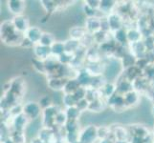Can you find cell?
<instances>
[{"label": "cell", "mask_w": 154, "mask_h": 143, "mask_svg": "<svg viewBox=\"0 0 154 143\" xmlns=\"http://www.w3.org/2000/svg\"><path fill=\"white\" fill-rule=\"evenodd\" d=\"M113 38L114 41L116 42L118 45H125L127 42V31L124 29H120L118 31H116L113 33Z\"/></svg>", "instance_id": "ffe728a7"}, {"label": "cell", "mask_w": 154, "mask_h": 143, "mask_svg": "<svg viewBox=\"0 0 154 143\" xmlns=\"http://www.w3.org/2000/svg\"><path fill=\"white\" fill-rule=\"evenodd\" d=\"M66 115L68 120H78L81 116V111H79L76 106L75 107H70V108H66Z\"/></svg>", "instance_id": "4dcf8cb0"}, {"label": "cell", "mask_w": 154, "mask_h": 143, "mask_svg": "<svg viewBox=\"0 0 154 143\" xmlns=\"http://www.w3.org/2000/svg\"><path fill=\"white\" fill-rule=\"evenodd\" d=\"M28 125H29V118L23 113L17 116H14L13 126L14 128V131L24 133L25 130L27 129Z\"/></svg>", "instance_id": "5b68a950"}, {"label": "cell", "mask_w": 154, "mask_h": 143, "mask_svg": "<svg viewBox=\"0 0 154 143\" xmlns=\"http://www.w3.org/2000/svg\"><path fill=\"white\" fill-rule=\"evenodd\" d=\"M136 62H137V58L131 52H127L126 55H125L121 58V65L122 68L125 69V70H127V69L136 66Z\"/></svg>", "instance_id": "e0dca14e"}, {"label": "cell", "mask_w": 154, "mask_h": 143, "mask_svg": "<svg viewBox=\"0 0 154 143\" xmlns=\"http://www.w3.org/2000/svg\"><path fill=\"white\" fill-rule=\"evenodd\" d=\"M85 4H87L88 6H90L95 10H99V8H100L99 0H87V1H85Z\"/></svg>", "instance_id": "bcb514c9"}, {"label": "cell", "mask_w": 154, "mask_h": 143, "mask_svg": "<svg viewBox=\"0 0 154 143\" xmlns=\"http://www.w3.org/2000/svg\"><path fill=\"white\" fill-rule=\"evenodd\" d=\"M144 44L146 48L147 52H151L154 50V41L152 37H148V38H145L144 40Z\"/></svg>", "instance_id": "ee69618b"}, {"label": "cell", "mask_w": 154, "mask_h": 143, "mask_svg": "<svg viewBox=\"0 0 154 143\" xmlns=\"http://www.w3.org/2000/svg\"><path fill=\"white\" fill-rule=\"evenodd\" d=\"M82 86L79 85V81L77 80L76 78L68 79L66 84H65V87H64V89H63V94H74Z\"/></svg>", "instance_id": "d6986e66"}, {"label": "cell", "mask_w": 154, "mask_h": 143, "mask_svg": "<svg viewBox=\"0 0 154 143\" xmlns=\"http://www.w3.org/2000/svg\"><path fill=\"white\" fill-rule=\"evenodd\" d=\"M97 133H98V139H110L111 135H113L109 127H106V126L98 127V128H97Z\"/></svg>", "instance_id": "1f68e13d"}, {"label": "cell", "mask_w": 154, "mask_h": 143, "mask_svg": "<svg viewBox=\"0 0 154 143\" xmlns=\"http://www.w3.org/2000/svg\"><path fill=\"white\" fill-rule=\"evenodd\" d=\"M85 29L87 31V33H91L92 34L102 31V18L99 16L86 18Z\"/></svg>", "instance_id": "52a82bcc"}, {"label": "cell", "mask_w": 154, "mask_h": 143, "mask_svg": "<svg viewBox=\"0 0 154 143\" xmlns=\"http://www.w3.org/2000/svg\"><path fill=\"white\" fill-rule=\"evenodd\" d=\"M151 115H152V116L154 118V105L151 107Z\"/></svg>", "instance_id": "f907efd6"}, {"label": "cell", "mask_w": 154, "mask_h": 143, "mask_svg": "<svg viewBox=\"0 0 154 143\" xmlns=\"http://www.w3.org/2000/svg\"><path fill=\"white\" fill-rule=\"evenodd\" d=\"M146 80H147L146 78L144 77H139L137 78L136 80H134L132 82V85H133V90L136 92H139V91H144L146 89Z\"/></svg>", "instance_id": "e575fe53"}, {"label": "cell", "mask_w": 154, "mask_h": 143, "mask_svg": "<svg viewBox=\"0 0 154 143\" xmlns=\"http://www.w3.org/2000/svg\"><path fill=\"white\" fill-rule=\"evenodd\" d=\"M103 108H104V103L102 101V99L99 98L89 103L88 110L92 111V112H100L102 110H103Z\"/></svg>", "instance_id": "d6a6232c"}, {"label": "cell", "mask_w": 154, "mask_h": 143, "mask_svg": "<svg viewBox=\"0 0 154 143\" xmlns=\"http://www.w3.org/2000/svg\"><path fill=\"white\" fill-rule=\"evenodd\" d=\"M99 143H114V141L111 139H100Z\"/></svg>", "instance_id": "681fc988"}, {"label": "cell", "mask_w": 154, "mask_h": 143, "mask_svg": "<svg viewBox=\"0 0 154 143\" xmlns=\"http://www.w3.org/2000/svg\"><path fill=\"white\" fill-rule=\"evenodd\" d=\"M61 101L63 105L65 106L66 108H70V107H75L78 104V99L75 97L74 94H63L62 97H61Z\"/></svg>", "instance_id": "4316f807"}, {"label": "cell", "mask_w": 154, "mask_h": 143, "mask_svg": "<svg viewBox=\"0 0 154 143\" xmlns=\"http://www.w3.org/2000/svg\"><path fill=\"white\" fill-rule=\"evenodd\" d=\"M125 71V78L126 80H128L130 82H133L134 80H136L137 78L141 77V70L139 68H137L136 66L127 69Z\"/></svg>", "instance_id": "7402d4cb"}, {"label": "cell", "mask_w": 154, "mask_h": 143, "mask_svg": "<svg viewBox=\"0 0 154 143\" xmlns=\"http://www.w3.org/2000/svg\"><path fill=\"white\" fill-rule=\"evenodd\" d=\"M108 105L110 107H112L113 109L119 110V109H124L127 107L125 102V97L124 95H122L118 93H116L114 95H112L111 97L107 99Z\"/></svg>", "instance_id": "7c38bea8"}, {"label": "cell", "mask_w": 154, "mask_h": 143, "mask_svg": "<svg viewBox=\"0 0 154 143\" xmlns=\"http://www.w3.org/2000/svg\"><path fill=\"white\" fill-rule=\"evenodd\" d=\"M130 49H131V54L133 55L137 59L140 58H145L146 55V48L144 44V41H139L137 43L130 44Z\"/></svg>", "instance_id": "8fae6325"}, {"label": "cell", "mask_w": 154, "mask_h": 143, "mask_svg": "<svg viewBox=\"0 0 154 143\" xmlns=\"http://www.w3.org/2000/svg\"><path fill=\"white\" fill-rule=\"evenodd\" d=\"M87 34V31L85 27H81V26H74L69 30V35L70 38L74 40L79 41L81 39L84 38Z\"/></svg>", "instance_id": "2e32d148"}, {"label": "cell", "mask_w": 154, "mask_h": 143, "mask_svg": "<svg viewBox=\"0 0 154 143\" xmlns=\"http://www.w3.org/2000/svg\"><path fill=\"white\" fill-rule=\"evenodd\" d=\"M38 103L41 106L42 110H44V109L48 108V107H50V106L53 105V100H52V98L49 97V95H45V97H41V99L39 100Z\"/></svg>", "instance_id": "b9f144b4"}, {"label": "cell", "mask_w": 154, "mask_h": 143, "mask_svg": "<svg viewBox=\"0 0 154 143\" xmlns=\"http://www.w3.org/2000/svg\"><path fill=\"white\" fill-rule=\"evenodd\" d=\"M51 52H52V56H56L58 57L61 55L62 54L65 52V46H64V42L61 41H56L54 44L51 47Z\"/></svg>", "instance_id": "cb8c5ba5"}, {"label": "cell", "mask_w": 154, "mask_h": 143, "mask_svg": "<svg viewBox=\"0 0 154 143\" xmlns=\"http://www.w3.org/2000/svg\"><path fill=\"white\" fill-rule=\"evenodd\" d=\"M32 62H33V67H34V69L38 73H47L46 67H45V62L44 61L39 60V59H38V58H34Z\"/></svg>", "instance_id": "836d02e7"}, {"label": "cell", "mask_w": 154, "mask_h": 143, "mask_svg": "<svg viewBox=\"0 0 154 143\" xmlns=\"http://www.w3.org/2000/svg\"><path fill=\"white\" fill-rule=\"evenodd\" d=\"M152 38H153V41H154V35L152 36Z\"/></svg>", "instance_id": "816d5d0a"}, {"label": "cell", "mask_w": 154, "mask_h": 143, "mask_svg": "<svg viewBox=\"0 0 154 143\" xmlns=\"http://www.w3.org/2000/svg\"><path fill=\"white\" fill-rule=\"evenodd\" d=\"M22 107H23L22 113L31 120L38 119L40 118V115H42V113H43L41 106L39 105L38 102L30 101L24 104Z\"/></svg>", "instance_id": "7a4b0ae2"}, {"label": "cell", "mask_w": 154, "mask_h": 143, "mask_svg": "<svg viewBox=\"0 0 154 143\" xmlns=\"http://www.w3.org/2000/svg\"><path fill=\"white\" fill-rule=\"evenodd\" d=\"M115 1H111V0H100V8L99 10L103 13L110 14L113 13V8L115 7Z\"/></svg>", "instance_id": "603a6c76"}, {"label": "cell", "mask_w": 154, "mask_h": 143, "mask_svg": "<svg viewBox=\"0 0 154 143\" xmlns=\"http://www.w3.org/2000/svg\"><path fill=\"white\" fill-rule=\"evenodd\" d=\"M93 40L95 42H97L99 44H103L104 42H106V33L103 31H100L98 33L93 34Z\"/></svg>", "instance_id": "60d3db41"}, {"label": "cell", "mask_w": 154, "mask_h": 143, "mask_svg": "<svg viewBox=\"0 0 154 143\" xmlns=\"http://www.w3.org/2000/svg\"><path fill=\"white\" fill-rule=\"evenodd\" d=\"M7 6L10 13L17 16V15H21L23 13L26 4L21 0H10V1H7Z\"/></svg>", "instance_id": "ba28073f"}, {"label": "cell", "mask_w": 154, "mask_h": 143, "mask_svg": "<svg viewBox=\"0 0 154 143\" xmlns=\"http://www.w3.org/2000/svg\"><path fill=\"white\" fill-rule=\"evenodd\" d=\"M30 143H44V142L42 141L41 139H39L38 136H36V137H34V139H32Z\"/></svg>", "instance_id": "c3c4849f"}, {"label": "cell", "mask_w": 154, "mask_h": 143, "mask_svg": "<svg viewBox=\"0 0 154 143\" xmlns=\"http://www.w3.org/2000/svg\"><path fill=\"white\" fill-rule=\"evenodd\" d=\"M67 80L68 79L65 77H50L47 84H48L50 89L58 92V91H63Z\"/></svg>", "instance_id": "4fadbf2b"}, {"label": "cell", "mask_w": 154, "mask_h": 143, "mask_svg": "<svg viewBox=\"0 0 154 143\" xmlns=\"http://www.w3.org/2000/svg\"><path fill=\"white\" fill-rule=\"evenodd\" d=\"M24 36L14 29L12 21H4L1 25V38L9 45H20Z\"/></svg>", "instance_id": "6da1fadb"}, {"label": "cell", "mask_w": 154, "mask_h": 143, "mask_svg": "<svg viewBox=\"0 0 154 143\" xmlns=\"http://www.w3.org/2000/svg\"><path fill=\"white\" fill-rule=\"evenodd\" d=\"M153 143H154V142H153Z\"/></svg>", "instance_id": "db71d44e"}, {"label": "cell", "mask_w": 154, "mask_h": 143, "mask_svg": "<svg viewBox=\"0 0 154 143\" xmlns=\"http://www.w3.org/2000/svg\"><path fill=\"white\" fill-rule=\"evenodd\" d=\"M75 143H81V142H79V141H78V142H75Z\"/></svg>", "instance_id": "f5cc1de1"}, {"label": "cell", "mask_w": 154, "mask_h": 143, "mask_svg": "<svg viewBox=\"0 0 154 143\" xmlns=\"http://www.w3.org/2000/svg\"><path fill=\"white\" fill-rule=\"evenodd\" d=\"M129 143H145V140H144V139H142L140 136H133Z\"/></svg>", "instance_id": "7dc6e473"}, {"label": "cell", "mask_w": 154, "mask_h": 143, "mask_svg": "<svg viewBox=\"0 0 154 143\" xmlns=\"http://www.w3.org/2000/svg\"><path fill=\"white\" fill-rule=\"evenodd\" d=\"M55 42H56L55 36L53 35L52 34H50V33H43V34H42L41 39H40L38 44L46 46V47H51L53 44L55 43Z\"/></svg>", "instance_id": "f546056e"}, {"label": "cell", "mask_w": 154, "mask_h": 143, "mask_svg": "<svg viewBox=\"0 0 154 143\" xmlns=\"http://www.w3.org/2000/svg\"><path fill=\"white\" fill-rule=\"evenodd\" d=\"M142 31L138 28L129 29L127 31V42L129 44H134L139 41H142Z\"/></svg>", "instance_id": "ac0fdd59"}, {"label": "cell", "mask_w": 154, "mask_h": 143, "mask_svg": "<svg viewBox=\"0 0 154 143\" xmlns=\"http://www.w3.org/2000/svg\"><path fill=\"white\" fill-rule=\"evenodd\" d=\"M97 128L95 125H88L79 133V139L81 143H94L98 139Z\"/></svg>", "instance_id": "3957f363"}, {"label": "cell", "mask_w": 154, "mask_h": 143, "mask_svg": "<svg viewBox=\"0 0 154 143\" xmlns=\"http://www.w3.org/2000/svg\"><path fill=\"white\" fill-rule=\"evenodd\" d=\"M107 20L110 26V31H112L113 33L120 29H123V19H122L121 15L117 13H111L107 15Z\"/></svg>", "instance_id": "9c48e42d"}, {"label": "cell", "mask_w": 154, "mask_h": 143, "mask_svg": "<svg viewBox=\"0 0 154 143\" xmlns=\"http://www.w3.org/2000/svg\"><path fill=\"white\" fill-rule=\"evenodd\" d=\"M68 118L65 112H62V111H60L57 113V116H56V125L57 126H63L64 127L65 124L67 123Z\"/></svg>", "instance_id": "8d00e7d4"}, {"label": "cell", "mask_w": 154, "mask_h": 143, "mask_svg": "<svg viewBox=\"0 0 154 143\" xmlns=\"http://www.w3.org/2000/svg\"><path fill=\"white\" fill-rule=\"evenodd\" d=\"M11 139H13V141L14 143H26V135L25 133H22V132H14V134L10 136Z\"/></svg>", "instance_id": "f35d334b"}, {"label": "cell", "mask_w": 154, "mask_h": 143, "mask_svg": "<svg viewBox=\"0 0 154 143\" xmlns=\"http://www.w3.org/2000/svg\"><path fill=\"white\" fill-rule=\"evenodd\" d=\"M125 97V102L126 104V106H132L135 105L139 101V95H138V93L136 91H131L129 93H127L126 94L124 95Z\"/></svg>", "instance_id": "f1b7e54d"}, {"label": "cell", "mask_w": 154, "mask_h": 143, "mask_svg": "<svg viewBox=\"0 0 154 143\" xmlns=\"http://www.w3.org/2000/svg\"><path fill=\"white\" fill-rule=\"evenodd\" d=\"M82 10L83 13H85V15L87 16V18H91V17H96L98 16V10H95L93 8H91L90 6H88L87 4H84L82 7Z\"/></svg>", "instance_id": "ab89813d"}, {"label": "cell", "mask_w": 154, "mask_h": 143, "mask_svg": "<svg viewBox=\"0 0 154 143\" xmlns=\"http://www.w3.org/2000/svg\"><path fill=\"white\" fill-rule=\"evenodd\" d=\"M75 58H76L75 54H70V52H65L64 54H62L61 55L57 57V61L60 64L63 66H67V65H72Z\"/></svg>", "instance_id": "d4e9b609"}, {"label": "cell", "mask_w": 154, "mask_h": 143, "mask_svg": "<svg viewBox=\"0 0 154 143\" xmlns=\"http://www.w3.org/2000/svg\"><path fill=\"white\" fill-rule=\"evenodd\" d=\"M131 91H134L132 82L126 80V79H124L123 81H121L119 83V85L117 86V93L122 94V95H125Z\"/></svg>", "instance_id": "44dd1931"}, {"label": "cell", "mask_w": 154, "mask_h": 143, "mask_svg": "<svg viewBox=\"0 0 154 143\" xmlns=\"http://www.w3.org/2000/svg\"><path fill=\"white\" fill-rule=\"evenodd\" d=\"M43 34V31H41L40 28L36 27V26H33V27H30L28 31L25 33V36L27 37L29 40H31L35 45L38 44L39 41L41 39V36Z\"/></svg>", "instance_id": "30bf717a"}, {"label": "cell", "mask_w": 154, "mask_h": 143, "mask_svg": "<svg viewBox=\"0 0 154 143\" xmlns=\"http://www.w3.org/2000/svg\"><path fill=\"white\" fill-rule=\"evenodd\" d=\"M79 41L78 40H74V39H68L64 42V46H65V52H70V54H75L78 52L79 49Z\"/></svg>", "instance_id": "83f0119b"}, {"label": "cell", "mask_w": 154, "mask_h": 143, "mask_svg": "<svg viewBox=\"0 0 154 143\" xmlns=\"http://www.w3.org/2000/svg\"><path fill=\"white\" fill-rule=\"evenodd\" d=\"M33 50H34V54H35V58H38V59H39V60L45 61L52 56L50 47H46V46L40 45V44H36L33 48Z\"/></svg>", "instance_id": "8992f818"}, {"label": "cell", "mask_w": 154, "mask_h": 143, "mask_svg": "<svg viewBox=\"0 0 154 143\" xmlns=\"http://www.w3.org/2000/svg\"><path fill=\"white\" fill-rule=\"evenodd\" d=\"M92 78H93V76L88 73L86 69L79 71V73L77 75V77H76V79L79 83V85L84 88H87V87L89 88L90 84H91V81H92Z\"/></svg>", "instance_id": "9a60e30c"}, {"label": "cell", "mask_w": 154, "mask_h": 143, "mask_svg": "<svg viewBox=\"0 0 154 143\" xmlns=\"http://www.w3.org/2000/svg\"><path fill=\"white\" fill-rule=\"evenodd\" d=\"M122 67L121 62L117 63V60H113L109 62V64L107 66L104 67V78L105 79H109V78H114L116 76L118 75V68Z\"/></svg>", "instance_id": "5bb4252c"}, {"label": "cell", "mask_w": 154, "mask_h": 143, "mask_svg": "<svg viewBox=\"0 0 154 143\" xmlns=\"http://www.w3.org/2000/svg\"><path fill=\"white\" fill-rule=\"evenodd\" d=\"M89 101L86 99V98H84V99H82V100H79V102H78V104H77V106L76 107L81 111V112H82V111H84V110H86V109H88V107H89Z\"/></svg>", "instance_id": "7bdbcfd3"}, {"label": "cell", "mask_w": 154, "mask_h": 143, "mask_svg": "<svg viewBox=\"0 0 154 143\" xmlns=\"http://www.w3.org/2000/svg\"><path fill=\"white\" fill-rule=\"evenodd\" d=\"M64 130L67 133H74V132H79L78 127V120H68L64 126Z\"/></svg>", "instance_id": "74e56055"}, {"label": "cell", "mask_w": 154, "mask_h": 143, "mask_svg": "<svg viewBox=\"0 0 154 143\" xmlns=\"http://www.w3.org/2000/svg\"><path fill=\"white\" fill-rule=\"evenodd\" d=\"M100 92H102L103 97H105L108 99L109 97H111L112 95H114L117 93V86L111 82H106L105 85L100 89Z\"/></svg>", "instance_id": "484cf974"}, {"label": "cell", "mask_w": 154, "mask_h": 143, "mask_svg": "<svg viewBox=\"0 0 154 143\" xmlns=\"http://www.w3.org/2000/svg\"><path fill=\"white\" fill-rule=\"evenodd\" d=\"M12 22H13V25H14V29L17 30L18 33H20V34H22V33L25 34L26 31H28V29L30 28L29 20L23 14L14 16Z\"/></svg>", "instance_id": "277c9868"}, {"label": "cell", "mask_w": 154, "mask_h": 143, "mask_svg": "<svg viewBox=\"0 0 154 143\" xmlns=\"http://www.w3.org/2000/svg\"><path fill=\"white\" fill-rule=\"evenodd\" d=\"M20 46L22 48H25V49H31V48L35 47V44L31 40H29L26 36H24L22 41H21V43H20Z\"/></svg>", "instance_id": "f6af8a7d"}, {"label": "cell", "mask_w": 154, "mask_h": 143, "mask_svg": "<svg viewBox=\"0 0 154 143\" xmlns=\"http://www.w3.org/2000/svg\"><path fill=\"white\" fill-rule=\"evenodd\" d=\"M40 5L42 6V8H43L45 10V12L47 13H52L54 12V10H56V8L57 7V1H40Z\"/></svg>", "instance_id": "d590c367"}]
</instances>
